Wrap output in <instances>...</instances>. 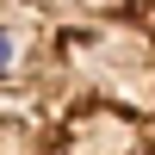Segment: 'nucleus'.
<instances>
[{"instance_id": "1", "label": "nucleus", "mask_w": 155, "mask_h": 155, "mask_svg": "<svg viewBox=\"0 0 155 155\" xmlns=\"http://www.w3.org/2000/svg\"><path fill=\"white\" fill-rule=\"evenodd\" d=\"M0 155H155V0H0Z\"/></svg>"}]
</instances>
